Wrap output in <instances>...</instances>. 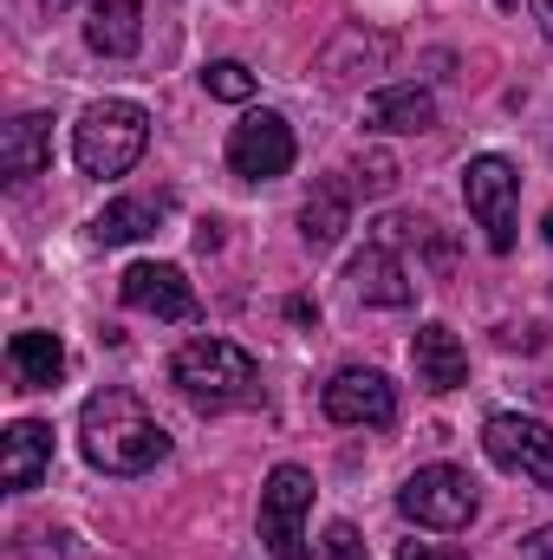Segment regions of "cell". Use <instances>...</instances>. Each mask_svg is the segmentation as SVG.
Masks as SVG:
<instances>
[{
    "label": "cell",
    "instance_id": "obj_1",
    "mask_svg": "<svg viewBox=\"0 0 553 560\" xmlns=\"http://www.w3.org/2000/svg\"><path fill=\"white\" fill-rule=\"evenodd\" d=\"M79 443H85V463L105 469V476H143L169 456V430L150 418V405L125 385H105V392L85 398Z\"/></svg>",
    "mask_w": 553,
    "mask_h": 560
},
{
    "label": "cell",
    "instance_id": "obj_2",
    "mask_svg": "<svg viewBox=\"0 0 553 560\" xmlns=\"http://www.w3.org/2000/svg\"><path fill=\"white\" fill-rule=\"evenodd\" d=\"M169 378L189 405L202 411H242V405H261V365L235 346V339H189L176 359H169Z\"/></svg>",
    "mask_w": 553,
    "mask_h": 560
},
{
    "label": "cell",
    "instance_id": "obj_3",
    "mask_svg": "<svg viewBox=\"0 0 553 560\" xmlns=\"http://www.w3.org/2000/svg\"><path fill=\"white\" fill-rule=\"evenodd\" d=\"M143 143H150V112L131 98H98L72 125V163L85 176H125V170H138Z\"/></svg>",
    "mask_w": 553,
    "mask_h": 560
},
{
    "label": "cell",
    "instance_id": "obj_4",
    "mask_svg": "<svg viewBox=\"0 0 553 560\" xmlns=\"http://www.w3.org/2000/svg\"><path fill=\"white\" fill-rule=\"evenodd\" d=\"M462 202H469L482 242H489L495 255H508V248H515V209H521V170H515L502 150L469 156V170H462Z\"/></svg>",
    "mask_w": 553,
    "mask_h": 560
},
{
    "label": "cell",
    "instance_id": "obj_5",
    "mask_svg": "<svg viewBox=\"0 0 553 560\" xmlns=\"http://www.w3.org/2000/svg\"><path fill=\"white\" fill-rule=\"evenodd\" d=\"M398 509H404V522H416V528L456 535V528H469V522H475L482 495H475L469 469H456V463H430V469H416L411 482L398 489Z\"/></svg>",
    "mask_w": 553,
    "mask_h": 560
},
{
    "label": "cell",
    "instance_id": "obj_6",
    "mask_svg": "<svg viewBox=\"0 0 553 560\" xmlns=\"http://www.w3.org/2000/svg\"><path fill=\"white\" fill-rule=\"evenodd\" d=\"M306 515H313V476L299 463H280L261 489V548L274 560H306Z\"/></svg>",
    "mask_w": 553,
    "mask_h": 560
},
{
    "label": "cell",
    "instance_id": "obj_7",
    "mask_svg": "<svg viewBox=\"0 0 553 560\" xmlns=\"http://www.w3.org/2000/svg\"><path fill=\"white\" fill-rule=\"evenodd\" d=\"M482 450L495 469L521 476V482H541L553 489V430L541 418H521V411H495L482 423Z\"/></svg>",
    "mask_w": 553,
    "mask_h": 560
},
{
    "label": "cell",
    "instance_id": "obj_8",
    "mask_svg": "<svg viewBox=\"0 0 553 560\" xmlns=\"http://www.w3.org/2000/svg\"><path fill=\"white\" fill-rule=\"evenodd\" d=\"M228 170L248 176V183H274L293 170V125L280 112H248L235 131H228Z\"/></svg>",
    "mask_w": 553,
    "mask_h": 560
},
{
    "label": "cell",
    "instance_id": "obj_9",
    "mask_svg": "<svg viewBox=\"0 0 553 560\" xmlns=\"http://www.w3.org/2000/svg\"><path fill=\"white\" fill-rule=\"evenodd\" d=\"M326 418L332 423H358V430H385V423L398 418V385L385 378V372H372V365H345V372H332V385H326Z\"/></svg>",
    "mask_w": 553,
    "mask_h": 560
},
{
    "label": "cell",
    "instance_id": "obj_10",
    "mask_svg": "<svg viewBox=\"0 0 553 560\" xmlns=\"http://www.w3.org/2000/svg\"><path fill=\"white\" fill-rule=\"evenodd\" d=\"M125 306H138V313H156V319H196V287L183 280L176 261H138V268H125Z\"/></svg>",
    "mask_w": 553,
    "mask_h": 560
},
{
    "label": "cell",
    "instance_id": "obj_11",
    "mask_svg": "<svg viewBox=\"0 0 553 560\" xmlns=\"http://www.w3.org/2000/svg\"><path fill=\"white\" fill-rule=\"evenodd\" d=\"M46 469H52V423L39 418L7 423V436H0V482L13 495H26V489L46 482Z\"/></svg>",
    "mask_w": 553,
    "mask_h": 560
},
{
    "label": "cell",
    "instance_id": "obj_12",
    "mask_svg": "<svg viewBox=\"0 0 553 560\" xmlns=\"http://www.w3.org/2000/svg\"><path fill=\"white\" fill-rule=\"evenodd\" d=\"M345 280H352V287H358V300H372V306H411V300H416V280H411V268L398 261V248H391V242H365V248L352 255Z\"/></svg>",
    "mask_w": 553,
    "mask_h": 560
},
{
    "label": "cell",
    "instance_id": "obj_13",
    "mask_svg": "<svg viewBox=\"0 0 553 560\" xmlns=\"http://www.w3.org/2000/svg\"><path fill=\"white\" fill-rule=\"evenodd\" d=\"M411 365H416V385H423V392H456V385H469V346H462L443 319L416 326Z\"/></svg>",
    "mask_w": 553,
    "mask_h": 560
},
{
    "label": "cell",
    "instance_id": "obj_14",
    "mask_svg": "<svg viewBox=\"0 0 553 560\" xmlns=\"http://www.w3.org/2000/svg\"><path fill=\"white\" fill-rule=\"evenodd\" d=\"M52 163V118L46 112H20L7 131H0V176L7 183H26Z\"/></svg>",
    "mask_w": 553,
    "mask_h": 560
},
{
    "label": "cell",
    "instance_id": "obj_15",
    "mask_svg": "<svg viewBox=\"0 0 553 560\" xmlns=\"http://www.w3.org/2000/svg\"><path fill=\"white\" fill-rule=\"evenodd\" d=\"M7 365H13L20 392H52L66 378V346H59V332H13L7 339Z\"/></svg>",
    "mask_w": 553,
    "mask_h": 560
},
{
    "label": "cell",
    "instance_id": "obj_16",
    "mask_svg": "<svg viewBox=\"0 0 553 560\" xmlns=\"http://www.w3.org/2000/svg\"><path fill=\"white\" fill-rule=\"evenodd\" d=\"M163 215H169V196H118L92 215V242H105V248L143 242V235H156Z\"/></svg>",
    "mask_w": 553,
    "mask_h": 560
},
{
    "label": "cell",
    "instance_id": "obj_17",
    "mask_svg": "<svg viewBox=\"0 0 553 560\" xmlns=\"http://www.w3.org/2000/svg\"><path fill=\"white\" fill-rule=\"evenodd\" d=\"M345 229H352V189H345L339 176H326V183L306 196V209H299V242L319 255V248H332Z\"/></svg>",
    "mask_w": 553,
    "mask_h": 560
},
{
    "label": "cell",
    "instance_id": "obj_18",
    "mask_svg": "<svg viewBox=\"0 0 553 560\" xmlns=\"http://www.w3.org/2000/svg\"><path fill=\"white\" fill-rule=\"evenodd\" d=\"M85 46L105 52V59H131L143 46V7L138 0H98L92 20H85Z\"/></svg>",
    "mask_w": 553,
    "mask_h": 560
},
{
    "label": "cell",
    "instance_id": "obj_19",
    "mask_svg": "<svg viewBox=\"0 0 553 560\" xmlns=\"http://www.w3.org/2000/svg\"><path fill=\"white\" fill-rule=\"evenodd\" d=\"M365 125H372V131H391V138L430 131V125H436V98H430L423 85H385V92H372Z\"/></svg>",
    "mask_w": 553,
    "mask_h": 560
},
{
    "label": "cell",
    "instance_id": "obj_20",
    "mask_svg": "<svg viewBox=\"0 0 553 560\" xmlns=\"http://www.w3.org/2000/svg\"><path fill=\"white\" fill-rule=\"evenodd\" d=\"M202 92L222 98V105H248V98H255V72H248L242 59H215V66L202 72Z\"/></svg>",
    "mask_w": 553,
    "mask_h": 560
},
{
    "label": "cell",
    "instance_id": "obj_21",
    "mask_svg": "<svg viewBox=\"0 0 553 560\" xmlns=\"http://www.w3.org/2000/svg\"><path fill=\"white\" fill-rule=\"evenodd\" d=\"M313 560H372V555H365V541H358V528H352V522H332V528L319 535Z\"/></svg>",
    "mask_w": 553,
    "mask_h": 560
},
{
    "label": "cell",
    "instance_id": "obj_22",
    "mask_svg": "<svg viewBox=\"0 0 553 560\" xmlns=\"http://www.w3.org/2000/svg\"><path fill=\"white\" fill-rule=\"evenodd\" d=\"M352 176H358V189H365V196H385V189L398 183V163H391L385 150H365V156L352 163Z\"/></svg>",
    "mask_w": 553,
    "mask_h": 560
},
{
    "label": "cell",
    "instance_id": "obj_23",
    "mask_svg": "<svg viewBox=\"0 0 553 560\" xmlns=\"http://www.w3.org/2000/svg\"><path fill=\"white\" fill-rule=\"evenodd\" d=\"M398 560H469L462 548H443V541H404Z\"/></svg>",
    "mask_w": 553,
    "mask_h": 560
},
{
    "label": "cell",
    "instance_id": "obj_24",
    "mask_svg": "<svg viewBox=\"0 0 553 560\" xmlns=\"http://www.w3.org/2000/svg\"><path fill=\"white\" fill-rule=\"evenodd\" d=\"M521 548H528V560H553V528H534Z\"/></svg>",
    "mask_w": 553,
    "mask_h": 560
},
{
    "label": "cell",
    "instance_id": "obj_25",
    "mask_svg": "<svg viewBox=\"0 0 553 560\" xmlns=\"http://www.w3.org/2000/svg\"><path fill=\"white\" fill-rule=\"evenodd\" d=\"M286 313H293L299 326H319V306H313V300H286Z\"/></svg>",
    "mask_w": 553,
    "mask_h": 560
},
{
    "label": "cell",
    "instance_id": "obj_26",
    "mask_svg": "<svg viewBox=\"0 0 553 560\" xmlns=\"http://www.w3.org/2000/svg\"><path fill=\"white\" fill-rule=\"evenodd\" d=\"M534 20H541V33L553 39V0H534Z\"/></svg>",
    "mask_w": 553,
    "mask_h": 560
},
{
    "label": "cell",
    "instance_id": "obj_27",
    "mask_svg": "<svg viewBox=\"0 0 553 560\" xmlns=\"http://www.w3.org/2000/svg\"><path fill=\"white\" fill-rule=\"evenodd\" d=\"M66 7H72V0H46V13H66Z\"/></svg>",
    "mask_w": 553,
    "mask_h": 560
},
{
    "label": "cell",
    "instance_id": "obj_28",
    "mask_svg": "<svg viewBox=\"0 0 553 560\" xmlns=\"http://www.w3.org/2000/svg\"><path fill=\"white\" fill-rule=\"evenodd\" d=\"M541 235H548V242H553V215H548V229H541Z\"/></svg>",
    "mask_w": 553,
    "mask_h": 560
}]
</instances>
